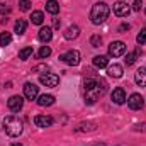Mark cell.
Wrapping results in <instances>:
<instances>
[{"instance_id":"15","label":"cell","mask_w":146,"mask_h":146,"mask_svg":"<svg viewBox=\"0 0 146 146\" xmlns=\"http://www.w3.org/2000/svg\"><path fill=\"white\" fill-rule=\"evenodd\" d=\"M78 34H80V27L78 26H70L66 31H65V39H68V41H72V39H76L78 37Z\"/></svg>"},{"instance_id":"3","label":"cell","mask_w":146,"mask_h":146,"mask_svg":"<svg viewBox=\"0 0 146 146\" xmlns=\"http://www.w3.org/2000/svg\"><path fill=\"white\" fill-rule=\"evenodd\" d=\"M126 53V44L122 41H114L109 44V56L112 58H119Z\"/></svg>"},{"instance_id":"24","label":"cell","mask_w":146,"mask_h":146,"mask_svg":"<svg viewBox=\"0 0 146 146\" xmlns=\"http://www.w3.org/2000/svg\"><path fill=\"white\" fill-rule=\"evenodd\" d=\"M12 42V34L10 33H2L0 34V46H7Z\"/></svg>"},{"instance_id":"27","label":"cell","mask_w":146,"mask_h":146,"mask_svg":"<svg viewBox=\"0 0 146 146\" xmlns=\"http://www.w3.org/2000/svg\"><path fill=\"white\" fill-rule=\"evenodd\" d=\"M134 61H136V53H127L126 54V65L131 66V65H134Z\"/></svg>"},{"instance_id":"7","label":"cell","mask_w":146,"mask_h":146,"mask_svg":"<svg viewBox=\"0 0 146 146\" xmlns=\"http://www.w3.org/2000/svg\"><path fill=\"white\" fill-rule=\"evenodd\" d=\"M37 94H39V87H36V85L31 83V82L24 83V97H26V99H29V100H36Z\"/></svg>"},{"instance_id":"22","label":"cell","mask_w":146,"mask_h":146,"mask_svg":"<svg viewBox=\"0 0 146 146\" xmlns=\"http://www.w3.org/2000/svg\"><path fill=\"white\" fill-rule=\"evenodd\" d=\"M83 87H85V90H87V92H95V88H97V80L88 78V80H85Z\"/></svg>"},{"instance_id":"2","label":"cell","mask_w":146,"mask_h":146,"mask_svg":"<svg viewBox=\"0 0 146 146\" xmlns=\"http://www.w3.org/2000/svg\"><path fill=\"white\" fill-rule=\"evenodd\" d=\"M109 5L107 3H104V2H99V3H95L94 7H92V10H90V21L95 24V26H99V24H102V22H106V19L109 17Z\"/></svg>"},{"instance_id":"20","label":"cell","mask_w":146,"mask_h":146,"mask_svg":"<svg viewBox=\"0 0 146 146\" xmlns=\"http://www.w3.org/2000/svg\"><path fill=\"white\" fill-rule=\"evenodd\" d=\"M95 92H97V95H104V94L107 92V82H106L104 78H99V80H97V88H95Z\"/></svg>"},{"instance_id":"5","label":"cell","mask_w":146,"mask_h":146,"mask_svg":"<svg viewBox=\"0 0 146 146\" xmlns=\"http://www.w3.org/2000/svg\"><path fill=\"white\" fill-rule=\"evenodd\" d=\"M39 82L44 87H56L60 83V76L54 75V73H46V75H41L39 76Z\"/></svg>"},{"instance_id":"8","label":"cell","mask_w":146,"mask_h":146,"mask_svg":"<svg viewBox=\"0 0 146 146\" xmlns=\"http://www.w3.org/2000/svg\"><path fill=\"white\" fill-rule=\"evenodd\" d=\"M7 106H9V109L12 110V112H19V110L22 109V106H24V99L21 95H12L9 99V102H7Z\"/></svg>"},{"instance_id":"36","label":"cell","mask_w":146,"mask_h":146,"mask_svg":"<svg viewBox=\"0 0 146 146\" xmlns=\"http://www.w3.org/2000/svg\"><path fill=\"white\" fill-rule=\"evenodd\" d=\"M145 12H146V10H145Z\"/></svg>"},{"instance_id":"35","label":"cell","mask_w":146,"mask_h":146,"mask_svg":"<svg viewBox=\"0 0 146 146\" xmlns=\"http://www.w3.org/2000/svg\"><path fill=\"white\" fill-rule=\"evenodd\" d=\"M10 146H22V145H21V143H12Z\"/></svg>"},{"instance_id":"6","label":"cell","mask_w":146,"mask_h":146,"mask_svg":"<svg viewBox=\"0 0 146 146\" xmlns=\"http://www.w3.org/2000/svg\"><path fill=\"white\" fill-rule=\"evenodd\" d=\"M127 106H129V109H133V110H139V109H143V106H145V99L139 94H133L127 99Z\"/></svg>"},{"instance_id":"13","label":"cell","mask_w":146,"mask_h":146,"mask_svg":"<svg viewBox=\"0 0 146 146\" xmlns=\"http://www.w3.org/2000/svg\"><path fill=\"white\" fill-rule=\"evenodd\" d=\"M37 104L41 107H48V106H53L54 104V97L49 95V94H44V95H39L37 97Z\"/></svg>"},{"instance_id":"18","label":"cell","mask_w":146,"mask_h":146,"mask_svg":"<svg viewBox=\"0 0 146 146\" xmlns=\"http://www.w3.org/2000/svg\"><path fill=\"white\" fill-rule=\"evenodd\" d=\"M46 10H48L49 14L56 15V14L60 12V3H58L56 0H48V3H46Z\"/></svg>"},{"instance_id":"17","label":"cell","mask_w":146,"mask_h":146,"mask_svg":"<svg viewBox=\"0 0 146 146\" xmlns=\"http://www.w3.org/2000/svg\"><path fill=\"white\" fill-rule=\"evenodd\" d=\"M94 66H95V68H106V66H109L107 56H104V54L95 56V58H94Z\"/></svg>"},{"instance_id":"21","label":"cell","mask_w":146,"mask_h":146,"mask_svg":"<svg viewBox=\"0 0 146 146\" xmlns=\"http://www.w3.org/2000/svg\"><path fill=\"white\" fill-rule=\"evenodd\" d=\"M26 29H27V22L22 21V19H19V21L15 22V33H17V34H24Z\"/></svg>"},{"instance_id":"30","label":"cell","mask_w":146,"mask_h":146,"mask_svg":"<svg viewBox=\"0 0 146 146\" xmlns=\"http://www.w3.org/2000/svg\"><path fill=\"white\" fill-rule=\"evenodd\" d=\"M141 5H143V0H134V3H133V10L139 12V10H141Z\"/></svg>"},{"instance_id":"9","label":"cell","mask_w":146,"mask_h":146,"mask_svg":"<svg viewBox=\"0 0 146 146\" xmlns=\"http://www.w3.org/2000/svg\"><path fill=\"white\" fill-rule=\"evenodd\" d=\"M129 5L126 3V2H115L114 3V14L117 15V17H126L127 14H129Z\"/></svg>"},{"instance_id":"34","label":"cell","mask_w":146,"mask_h":146,"mask_svg":"<svg viewBox=\"0 0 146 146\" xmlns=\"http://www.w3.org/2000/svg\"><path fill=\"white\" fill-rule=\"evenodd\" d=\"M53 26H54V27H60V19H54V21H53Z\"/></svg>"},{"instance_id":"16","label":"cell","mask_w":146,"mask_h":146,"mask_svg":"<svg viewBox=\"0 0 146 146\" xmlns=\"http://www.w3.org/2000/svg\"><path fill=\"white\" fill-rule=\"evenodd\" d=\"M134 82L139 87H146V68H139L134 75Z\"/></svg>"},{"instance_id":"14","label":"cell","mask_w":146,"mask_h":146,"mask_svg":"<svg viewBox=\"0 0 146 146\" xmlns=\"http://www.w3.org/2000/svg\"><path fill=\"white\" fill-rule=\"evenodd\" d=\"M107 73H109V76H112V78H121L122 76V66L117 65V63H114V65L107 66Z\"/></svg>"},{"instance_id":"11","label":"cell","mask_w":146,"mask_h":146,"mask_svg":"<svg viewBox=\"0 0 146 146\" xmlns=\"http://www.w3.org/2000/svg\"><path fill=\"white\" fill-rule=\"evenodd\" d=\"M34 124L37 127H49L53 124V117H49V115H36L34 117Z\"/></svg>"},{"instance_id":"12","label":"cell","mask_w":146,"mask_h":146,"mask_svg":"<svg viewBox=\"0 0 146 146\" xmlns=\"http://www.w3.org/2000/svg\"><path fill=\"white\" fill-rule=\"evenodd\" d=\"M37 37H39L41 42H49V41L53 39V29H51V27H41Z\"/></svg>"},{"instance_id":"28","label":"cell","mask_w":146,"mask_h":146,"mask_svg":"<svg viewBox=\"0 0 146 146\" xmlns=\"http://www.w3.org/2000/svg\"><path fill=\"white\" fill-rule=\"evenodd\" d=\"M19 7H21V10H29L31 9V0H19Z\"/></svg>"},{"instance_id":"23","label":"cell","mask_w":146,"mask_h":146,"mask_svg":"<svg viewBox=\"0 0 146 146\" xmlns=\"http://www.w3.org/2000/svg\"><path fill=\"white\" fill-rule=\"evenodd\" d=\"M29 56H33V48H31V46H26V48H22V49L19 51V58H21V60H27Z\"/></svg>"},{"instance_id":"32","label":"cell","mask_w":146,"mask_h":146,"mask_svg":"<svg viewBox=\"0 0 146 146\" xmlns=\"http://www.w3.org/2000/svg\"><path fill=\"white\" fill-rule=\"evenodd\" d=\"M129 29V24H122L121 27H119V33H124V31H127Z\"/></svg>"},{"instance_id":"4","label":"cell","mask_w":146,"mask_h":146,"mask_svg":"<svg viewBox=\"0 0 146 146\" xmlns=\"http://www.w3.org/2000/svg\"><path fill=\"white\" fill-rule=\"evenodd\" d=\"M60 60L61 61H65L66 65H70V66H75V65H78L80 63V53L78 51H66L65 54H61L60 56Z\"/></svg>"},{"instance_id":"33","label":"cell","mask_w":146,"mask_h":146,"mask_svg":"<svg viewBox=\"0 0 146 146\" xmlns=\"http://www.w3.org/2000/svg\"><path fill=\"white\" fill-rule=\"evenodd\" d=\"M3 12H9V7H3V5H0V14H3Z\"/></svg>"},{"instance_id":"10","label":"cell","mask_w":146,"mask_h":146,"mask_svg":"<svg viewBox=\"0 0 146 146\" xmlns=\"http://www.w3.org/2000/svg\"><path fill=\"white\" fill-rule=\"evenodd\" d=\"M112 102L114 104H117V106H122L124 102H126V92H124V88H114L112 90Z\"/></svg>"},{"instance_id":"19","label":"cell","mask_w":146,"mask_h":146,"mask_svg":"<svg viewBox=\"0 0 146 146\" xmlns=\"http://www.w3.org/2000/svg\"><path fill=\"white\" fill-rule=\"evenodd\" d=\"M31 21H33V24L41 26V24L44 22V14H42L41 10H34V12L31 14Z\"/></svg>"},{"instance_id":"1","label":"cell","mask_w":146,"mask_h":146,"mask_svg":"<svg viewBox=\"0 0 146 146\" xmlns=\"http://www.w3.org/2000/svg\"><path fill=\"white\" fill-rule=\"evenodd\" d=\"M3 131H5L9 136L15 138V136H19V134H22V131H24V122H22L17 115H7V117L3 119Z\"/></svg>"},{"instance_id":"26","label":"cell","mask_w":146,"mask_h":146,"mask_svg":"<svg viewBox=\"0 0 146 146\" xmlns=\"http://www.w3.org/2000/svg\"><path fill=\"white\" fill-rule=\"evenodd\" d=\"M90 44H92L94 48H99V46L102 44V37L99 36V34H94V36L90 37Z\"/></svg>"},{"instance_id":"29","label":"cell","mask_w":146,"mask_h":146,"mask_svg":"<svg viewBox=\"0 0 146 146\" xmlns=\"http://www.w3.org/2000/svg\"><path fill=\"white\" fill-rule=\"evenodd\" d=\"M136 41H138L139 44H145L146 42V29H141V33L136 36Z\"/></svg>"},{"instance_id":"31","label":"cell","mask_w":146,"mask_h":146,"mask_svg":"<svg viewBox=\"0 0 146 146\" xmlns=\"http://www.w3.org/2000/svg\"><path fill=\"white\" fill-rule=\"evenodd\" d=\"M48 70H49V68H48L46 65H39V66H34V68H33V72H34V73H37V72H48Z\"/></svg>"},{"instance_id":"25","label":"cell","mask_w":146,"mask_h":146,"mask_svg":"<svg viewBox=\"0 0 146 146\" xmlns=\"http://www.w3.org/2000/svg\"><path fill=\"white\" fill-rule=\"evenodd\" d=\"M37 54H39V58H42V60H44V58H48V56L51 54V48H49V46H42V48L39 49V53H37Z\"/></svg>"}]
</instances>
